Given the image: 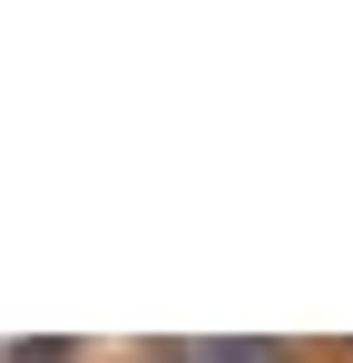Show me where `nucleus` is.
Returning a JSON list of instances; mask_svg holds the SVG:
<instances>
[{
  "label": "nucleus",
  "instance_id": "nucleus-2",
  "mask_svg": "<svg viewBox=\"0 0 353 363\" xmlns=\"http://www.w3.org/2000/svg\"><path fill=\"white\" fill-rule=\"evenodd\" d=\"M0 363H79V344H69V334H10Z\"/></svg>",
  "mask_w": 353,
  "mask_h": 363
},
{
  "label": "nucleus",
  "instance_id": "nucleus-1",
  "mask_svg": "<svg viewBox=\"0 0 353 363\" xmlns=\"http://www.w3.org/2000/svg\"><path fill=\"white\" fill-rule=\"evenodd\" d=\"M167 363H285V344H176Z\"/></svg>",
  "mask_w": 353,
  "mask_h": 363
}]
</instances>
